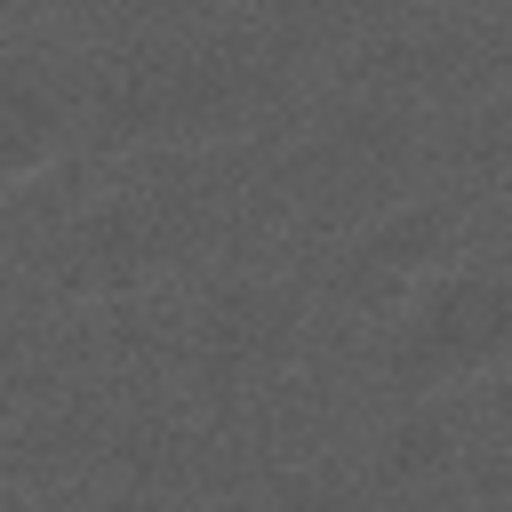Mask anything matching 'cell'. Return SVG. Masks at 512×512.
<instances>
[{"label":"cell","mask_w":512,"mask_h":512,"mask_svg":"<svg viewBox=\"0 0 512 512\" xmlns=\"http://www.w3.org/2000/svg\"><path fill=\"white\" fill-rule=\"evenodd\" d=\"M264 96V64L216 40H144L104 72L96 128L120 136H224Z\"/></svg>","instance_id":"obj_1"},{"label":"cell","mask_w":512,"mask_h":512,"mask_svg":"<svg viewBox=\"0 0 512 512\" xmlns=\"http://www.w3.org/2000/svg\"><path fill=\"white\" fill-rule=\"evenodd\" d=\"M512 368V264H456L440 272L384 352V376L400 400H448L456 384H480Z\"/></svg>","instance_id":"obj_2"},{"label":"cell","mask_w":512,"mask_h":512,"mask_svg":"<svg viewBox=\"0 0 512 512\" xmlns=\"http://www.w3.org/2000/svg\"><path fill=\"white\" fill-rule=\"evenodd\" d=\"M456 248H464L456 200H400L352 232V248L336 256V288L360 312H408L440 272H456Z\"/></svg>","instance_id":"obj_3"},{"label":"cell","mask_w":512,"mask_h":512,"mask_svg":"<svg viewBox=\"0 0 512 512\" xmlns=\"http://www.w3.org/2000/svg\"><path fill=\"white\" fill-rule=\"evenodd\" d=\"M168 256H176V216H168L160 200L112 192V200L80 208L72 232H56L48 280H56L64 296H128V288H144Z\"/></svg>","instance_id":"obj_4"},{"label":"cell","mask_w":512,"mask_h":512,"mask_svg":"<svg viewBox=\"0 0 512 512\" xmlns=\"http://www.w3.org/2000/svg\"><path fill=\"white\" fill-rule=\"evenodd\" d=\"M304 344V304L272 280H232L208 296L200 328H192V368L208 392H248L272 384Z\"/></svg>","instance_id":"obj_5"},{"label":"cell","mask_w":512,"mask_h":512,"mask_svg":"<svg viewBox=\"0 0 512 512\" xmlns=\"http://www.w3.org/2000/svg\"><path fill=\"white\" fill-rule=\"evenodd\" d=\"M64 144H72V112H64L56 80L0 40V184L40 176Z\"/></svg>","instance_id":"obj_6"},{"label":"cell","mask_w":512,"mask_h":512,"mask_svg":"<svg viewBox=\"0 0 512 512\" xmlns=\"http://www.w3.org/2000/svg\"><path fill=\"white\" fill-rule=\"evenodd\" d=\"M408 152H416V136H408L400 112H352V120H336V128L312 144V176H328V192L376 200L384 184L408 176Z\"/></svg>","instance_id":"obj_7"},{"label":"cell","mask_w":512,"mask_h":512,"mask_svg":"<svg viewBox=\"0 0 512 512\" xmlns=\"http://www.w3.org/2000/svg\"><path fill=\"white\" fill-rule=\"evenodd\" d=\"M464 456V432H456V408L448 400H408V416L392 424V440L376 448V488H424V480H448V464Z\"/></svg>","instance_id":"obj_8"},{"label":"cell","mask_w":512,"mask_h":512,"mask_svg":"<svg viewBox=\"0 0 512 512\" xmlns=\"http://www.w3.org/2000/svg\"><path fill=\"white\" fill-rule=\"evenodd\" d=\"M272 512H384V488L352 480V472H296V480H280Z\"/></svg>","instance_id":"obj_9"},{"label":"cell","mask_w":512,"mask_h":512,"mask_svg":"<svg viewBox=\"0 0 512 512\" xmlns=\"http://www.w3.org/2000/svg\"><path fill=\"white\" fill-rule=\"evenodd\" d=\"M96 512H184L176 496H160V488H128V496H104Z\"/></svg>","instance_id":"obj_10"},{"label":"cell","mask_w":512,"mask_h":512,"mask_svg":"<svg viewBox=\"0 0 512 512\" xmlns=\"http://www.w3.org/2000/svg\"><path fill=\"white\" fill-rule=\"evenodd\" d=\"M32 512H48V504H32Z\"/></svg>","instance_id":"obj_11"}]
</instances>
